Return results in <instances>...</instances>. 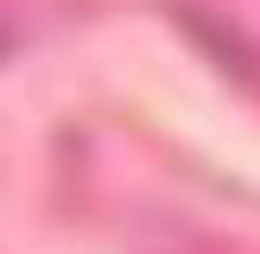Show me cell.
<instances>
[{"instance_id":"obj_1","label":"cell","mask_w":260,"mask_h":254,"mask_svg":"<svg viewBox=\"0 0 260 254\" xmlns=\"http://www.w3.org/2000/svg\"><path fill=\"white\" fill-rule=\"evenodd\" d=\"M178 25L197 38V51L229 76V83H241L248 96H260V45L235 19H222V13H210V7H178Z\"/></svg>"},{"instance_id":"obj_2","label":"cell","mask_w":260,"mask_h":254,"mask_svg":"<svg viewBox=\"0 0 260 254\" xmlns=\"http://www.w3.org/2000/svg\"><path fill=\"white\" fill-rule=\"evenodd\" d=\"M7 51H13V25L0 19V57H7Z\"/></svg>"}]
</instances>
